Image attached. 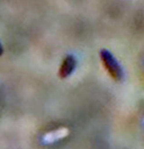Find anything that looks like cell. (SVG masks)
I'll return each mask as SVG.
<instances>
[{
  "label": "cell",
  "mask_w": 144,
  "mask_h": 149,
  "mask_svg": "<svg viewBox=\"0 0 144 149\" xmlns=\"http://www.w3.org/2000/svg\"><path fill=\"white\" fill-rule=\"evenodd\" d=\"M100 59H101V62L105 67L106 71L114 80L120 81L124 78V72H123L122 67L108 50L104 49L100 51Z\"/></svg>",
  "instance_id": "6da1fadb"
},
{
  "label": "cell",
  "mask_w": 144,
  "mask_h": 149,
  "mask_svg": "<svg viewBox=\"0 0 144 149\" xmlns=\"http://www.w3.org/2000/svg\"><path fill=\"white\" fill-rule=\"evenodd\" d=\"M75 67H77V60H75V58L73 56H71V54L66 56L63 59L61 67H60V70H59L60 78H62V79L68 78L74 71Z\"/></svg>",
  "instance_id": "7a4b0ae2"
},
{
  "label": "cell",
  "mask_w": 144,
  "mask_h": 149,
  "mask_svg": "<svg viewBox=\"0 0 144 149\" xmlns=\"http://www.w3.org/2000/svg\"><path fill=\"white\" fill-rule=\"evenodd\" d=\"M3 54V47H2V45H1V43H0V56Z\"/></svg>",
  "instance_id": "3957f363"
}]
</instances>
